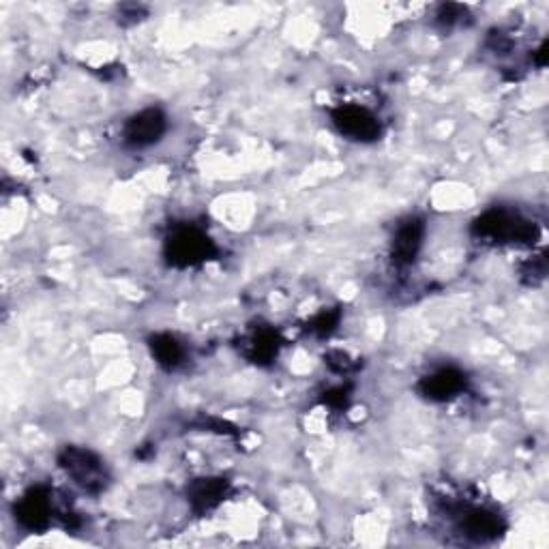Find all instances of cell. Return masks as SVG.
Segmentation results:
<instances>
[{"mask_svg": "<svg viewBox=\"0 0 549 549\" xmlns=\"http://www.w3.org/2000/svg\"><path fill=\"white\" fill-rule=\"evenodd\" d=\"M425 239V224L419 217H408L406 221L397 226L393 245H391V258L397 266H408L417 260L421 245Z\"/></svg>", "mask_w": 549, "mask_h": 549, "instance_id": "7", "label": "cell"}, {"mask_svg": "<svg viewBox=\"0 0 549 549\" xmlns=\"http://www.w3.org/2000/svg\"><path fill=\"white\" fill-rule=\"evenodd\" d=\"M226 492H228L226 479H198L189 485L187 500L196 513H206L215 509L217 504L224 500Z\"/></svg>", "mask_w": 549, "mask_h": 549, "instance_id": "10", "label": "cell"}, {"mask_svg": "<svg viewBox=\"0 0 549 549\" xmlns=\"http://www.w3.org/2000/svg\"><path fill=\"white\" fill-rule=\"evenodd\" d=\"M333 125L341 136L356 142H374L380 136L378 118L363 106H339L333 112Z\"/></svg>", "mask_w": 549, "mask_h": 549, "instance_id": "5", "label": "cell"}, {"mask_svg": "<svg viewBox=\"0 0 549 549\" xmlns=\"http://www.w3.org/2000/svg\"><path fill=\"white\" fill-rule=\"evenodd\" d=\"M421 393L432 402H447L466 389V376L455 367H444L421 380Z\"/></svg>", "mask_w": 549, "mask_h": 549, "instance_id": "9", "label": "cell"}, {"mask_svg": "<svg viewBox=\"0 0 549 549\" xmlns=\"http://www.w3.org/2000/svg\"><path fill=\"white\" fill-rule=\"evenodd\" d=\"M54 504L48 489L33 487L16 504V519L26 530H46L52 524Z\"/></svg>", "mask_w": 549, "mask_h": 549, "instance_id": "6", "label": "cell"}, {"mask_svg": "<svg viewBox=\"0 0 549 549\" xmlns=\"http://www.w3.org/2000/svg\"><path fill=\"white\" fill-rule=\"evenodd\" d=\"M474 234L496 243H530L537 239V228L530 221L507 211H489L474 224Z\"/></svg>", "mask_w": 549, "mask_h": 549, "instance_id": "1", "label": "cell"}, {"mask_svg": "<svg viewBox=\"0 0 549 549\" xmlns=\"http://www.w3.org/2000/svg\"><path fill=\"white\" fill-rule=\"evenodd\" d=\"M58 464L73 479V483L80 485L88 494H99L106 489L108 483V472L103 466L101 459L88 449L82 447H67L61 457H58Z\"/></svg>", "mask_w": 549, "mask_h": 549, "instance_id": "2", "label": "cell"}, {"mask_svg": "<svg viewBox=\"0 0 549 549\" xmlns=\"http://www.w3.org/2000/svg\"><path fill=\"white\" fill-rule=\"evenodd\" d=\"M459 530L472 541L487 543L498 539L504 526L502 519L494 511L483 507H468L459 513Z\"/></svg>", "mask_w": 549, "mask_h": 549, "instance_id": "8", "label": "cell"}, {"mask_svg": "<svg viewBox=\"0 0 549 549\" xmlns=\"http://www.w3.org/2000/svg\"><path fill=\"white\" fill-rule=\"evenodd\" d=\"M148 348H151V354H153V359L157 361V365H161L163 369H168V372L176 369L185 359L183 344L170 333L153 335L151 341H148Z\"/></svg>", "mask_w": 549, "mask_h": 549, "instance_id": "11", "label": "cell"}, {"mask_svg": "<svg viewBox=\"0 0 549 549\" xmlns=\"http://www.w3.org/2000/svg\"><path fill=\"white\" fill-rule=\"evenodd\" d=\"M215 254L213 241L198 228L176 230L166 243V258L172 266H194Z\"/></svg>", "mask_w": 549, "mask_h": 549, "instance_id": "3", "label": "cell"}, {"mask_svg": "<svg viewBox=\"0 0 549 549\" xmlns=\"http://www.w3.org/2000/svg\"><path fill=\"white\" fill-rule=\"evenodd\" d=\"M339 322V314H331V311H324L314 322H311V331L318 335H329L331 331H335V326Z\"/></svg>", "mask_w": 549, "mask_h": 549, "instance_id": "13", "label": "cell"}, {"mask_svg": "<svg viewBox=\"0 0 549 549\" xmlns=\"http://www.w3.org/2000/svg\"><path fill=\"white\" fill-rule=\"evenodd\" d=\"M168 131V118L159 108H146L125 123L123 140L129 148H151Z\"/></svg>", "mask_w": 549, "mask_h": 549, "instance_id": "4", "label": "cell"}, {"mask_svg": "<svg viewBox=\"0 0 549 549\" xmlns=\"http://www.w3.org/2000/svg\"><path fill=\"white\" fill-rule=\"evenodd\" d=\"M279 341L277 335L271 331H260L254 339L249 341V359L256 363H269L273 356H277Z\"/></svg>", "mask_w": 549, "mask_h": 549, "instance_id": "12", "label": "cell"}]
</instances>
